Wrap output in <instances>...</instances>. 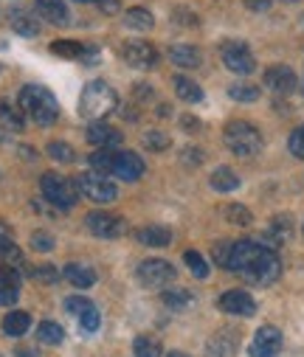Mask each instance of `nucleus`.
<instances>
[{
  "mask_svg": "<svg viewBox=\"0 0 304 357\" xmlns=\"http://www.w3.org/2000/svg\"><path fill=\"white\" fill-rule=\"evenodd\" d=\"M124 20H127V26H130V29H136V31H150V29L155 26L152 12H147V9H130Z\"/></svg>",
  "mask_w": 304,
  "mask_h": 357,
  "instance_id": "27",
  "label": "nucleus"
},
{
  "mask_svg": "<svg viewBox=\"0 0 304 357\" xmlns=\"http://www.w3.org/2000/svg\"><path fill=\"white\" fill-rule=\"evenodd\" d=\"M9 23H12V31H17L20 37H37L40 34V23L34 17H29L26 12H12Z\"/></svg>",
  "mask_w": 304,
  "mask_h": 357,
  "instance_id": "24",
  "label": "nucleus"
},
{
  "mask_svg": "<svg viewBox=\"0 0 304 357\" xmlns=\"http://www.w3.org/2000/svg\"><path fill=\"white\" fill-rule=\"evenodd\" d=\"M62 276H65L73 287H79V290H87V287H93V282H96V273L90 271V267H85V264H65Z\"/></svg>",
  "mask_w": 304,
  "mask_h": 357,
  "instance_id": "18",
  "label": "nucleus"
},
{
  "mask_svg": "<svg viewBox=\"0 0 304 357\" xmlns=\"http://www.w3.org/2000/svg\"><path fill=\"white\" fill-rule=\"evenodd\" d=\"M220 54H223L226 68H229V70H234V73L248 76V73H254V70H256V59H254V54L248 51V45H245V43H223Z\"/></svg>",
  "mask_w": 304,
  "mask_h": 357,
  "instance_id": "9",
  "label": "nucleus"
},
{
  "mask_svg": "<svg viewBox=\"0 0 304 357\" xmlns=\"http://www.w3.org/2000/svg\"><path fill=\"white\" fill-rule=\"evenodd\" d=\"M99 324H101V318H99V310H96V307H87V310L79 315V326H82L85 332H96Z\"/></svg>",
  "mask_w": 304,
  "mask_h": 357,
  "instance_id": "41",
  "label": "nucleus"
},
{
  "mask_svg": "<svg viewBox=\"0 0 304 357\" xmlns=\"http://www.w3.org/2000/svg\"><path fill=\"white\" fill-rule=\"evenodd\" d=\"M279 349H282V332L276 326H259L248 346V354L251 357H273V354H279Z\"/></svg>",
  "mask_w": 304,
  "mask_h": 357,
  "instance_id": "10",
  "label": "nucleus"
},
{
  "mask_svg": "<svg viewBox=\"0 0 304 357\" xmlns=\"http://www.w3.org/2000/svg\"><path fill=\"white\" fill-rule=\"evenodd\" d=\"M217 304H220V310L229 312V315L251 318V315L256 312V301H254L248 293H243V290H229V293H223Z\"/></svg>",
  "mask_w": 304,
  "mask_h": 357,
  "instance_id": "12",
  "label": "nucleus"
},
{
  "mask_svg": "<svg viewBox=\"0 0 304 357\" xmlns=\"http://www.w3.org/2000/svg\"><path fill=\"white\" fill-rule=\"evenodd\" d=\"M93 3L99 6V12H105V15H116L122 9L119 0H93Z\"/></svg>",
  "mask_w": 304,
  "mask_h": 357,
  "instance_id": "48",
  "label": "nucleus"
},
{
  "mask_svg": "<svg viewBox=\"0 0 304 357\" xmlns=\"http://www.w3.org/2000/svg\"><path fill=\"white\" fill-rule=\"evenodd\" d=\"M265 84L270 87L273 93L287 96V93L296 91V73H293L287 65H273V68L265 70Z\"/></svg>",
  "mask_w": 304,
  "mask_h": 357,
  "instance_id": "13",
  "label": "nucleus"
},
{
  "mask_svg": "<svg viewBox=\"0 0 304 357\" xmlns=\"http://www.w3.org/2000/svg\"><path fill=\"white\" fill-rule=\"evenodd\" d=\"M51 51L57 56H68V59H87V54H90L87 45L73 43V40H57V43H51Z\"/></svg>",
  "mask_w": 304,
  "mask_h": 357,
  "instance_id": "25",
  "label": "nucleus"
},
{
  "mask_svg": "<svg viewBox=\"0 0 304 357\" xmlns=\"http://www.w3.org/2000/svg\"><path fill=\"white\" fill-rule=\"evenodd\" d=\"M172 20L180 23V26H197V23H200L197 15H191V12H186V9H175V12H172Z\"/></svg>",
  "mask_w": 304,
  "mask_h": 357,
  "instance_id": "45",
  "label": "nucleus"
},
{
  "mask_svg": "<svg viewBox=\"0 0 304 357\" xmlns=\"http://www.w3.org/2000/svg\"><path fill=\"white\" fill-rule=\"evenodd\" d=\"M34 6H37V15H40L45 23L68 26V20H71L65 0H34Z\"/></svg>",
  "mask_w": 304,
  "mask_h": 357,
  "instance_id": "15",
  "label": "nucleus"
},
{
  "mask_svg": "<svg viewBox=\"0 0 304 357\" xmlns=\"http://www.w3.org/2000/svg\"><path fill=\"white\" fill-rule=\"evenodd\" d=\"M226 146L237 155V158H254L262 152V135L254 124L248 121H231L226 124Z\"/></svg>",
  "mask_w": 304,
  "mask_h": 357,
  "instance_id": "4",
  "label": "nucleus"
},
{
  "mask_svg": "<svg viewBox=\"0 0 304 357\" xmlns=\"http://www.w3.org/2000/svg\"><path fill=\"white\" fill-rule=\"evenodd\" d=\"M0 236H6V228H3V222H0Z\"/></svg>",
  "mask_w": 304,
  "mask_h": 357,
  "instance_id": "54",
  "label": "nucleus"
},
{
  "mask_svg": "<svg viewBox=\"0 0 304 357\" xmlns=\"http://www.w3.org/2000/svg\"><path fill=\"white\" fill-rule=\"evenodd\" d=\"M37 337H40V343H45V346H59V343L65 340V332H62L59 324L43 321V324L37 326Z\"/></svg>",
  "mask_w": 304,
  "mask_h": 357,
  "instance_id": "26",
  "label": "nucleus"
},
{
  "mask_svg": "<svg viewBox=\"0 0 304 357\" xmlns=\"http://www.w3.org/2000/svg\"><path fill=\"white\" fill-rule=\"evenodd\" d=\"M48 155H51L54 160H59V163H71V160L76 158L73 146H71V144H62V141H51V144H48Z\"/></svg>",
  "mask_w": 304,
  "mask_h": 357,
  "instance_id": "34",
  "label": "nucleus"
},
{
  "mask_svg": "<svg viewBox=\"0 0 304 357\" xmlns=\"http://www.w3.org/2000/svg\"><path fill=\"white\" fill-rule=\"evenodd\" d=\"M31 248L40 250V253H48V250H54V236L45 234V231H34L31 234Z\"/></svg>",
  "mask_w": 304,
  "mask_h": 357,
  "instance_id": "42",
  "label": "nucleus"
},
{
  "mask_svg": "<svg viewBox=\"0 0 304 357\" xmlns=\"http://www.w3.org/2000/svg\"><path fill=\"white\" fill-rule=\"evenodd\" d=\"M144 146H147V149H152V152H164V149H169V135H164V132L152 130V132H147V135H144Z\"/></svg>",
  "mask_w": 304,
  "mask_h": 357,
  "instance_id": "39",
  "label": "nucleus"
},
{
  "mask_svg": "<svg viewBox=\"0 0 304 357\" xmlns=\"http://www.w3.org/2000/svg\"><path fill=\"white\" fill-rule=\"evenodd\" d=\"M290 234H293V225H290V217H273L270 220V228H268V242H270V248H279V245H284L287 239H290Z\"/></svg>",
  "mask_w": 304,
  "mask_h": 357,
  "instance_id": "20",
  "label": "nucleus"
},
{
  "mask_svg": "<svg viewBox=\"0 0 304 357\" xmlns=\"http://www.w3.org/2000/svg\"><path fill=\"white\" fill-rule=\"evenodd\" d=\"M169 59H172L178 68H197V65H200V51H197L194 45L180 43V45H172V48H169Z\"/></svg>",
  "mask_w": 304,
  "mask_h": 357,
  "instance_id": "19",
  "label": "nucleus"
},
{
  "mask_svg": "<svg viewBox=\"0 0 304 357\" xmlns=\"http://www.w3.org/2000/svg\"><path fill=\"white\" fill-rule=\"evenodd\" d=\"M287 146H290V152H293L296 158H304V127L293 130V135H290Z\"/></svg>",
  "mask_w": 304,
  "mask_h": 357,
  "instance_id": "44",
  "label": "nucleus"
},
{
  "mask_svg": "<svg viewBox=\"0 0 304 357\" xmlns=\"http://www.w3.org/2000/svg\"><path fill=\"white\" fill-rule=\"evenodd\" d=\"M229 96L234 102H256L259 99V87H254V84H231Z\"/></svg>",
  "mask_w": 304,
  "mask_h": 357,
  "instance_id": "33",
  "label": "nucleus"
},
{
  "mask_svg": "<svg viewBox=\"0 0 304 357\" xmlns=\"http://www.w3.org/2000/svg\"><path fill=\"white\" fill-rule=\"evenodd\" d=\"M223 217L231 222V225H240V228H245V225H251L254 222V217H251V211L243 206V203H231V206H226V211H223Z\"/></svg>",
  "mask_w": 304,
  "mask_h": 357,
  "instance_id": "28",
  "label": "nucleus"
},
{
  "mask_svg": "<svg viewBox=\"0 0 304 357\" xmlns=\"http://www.w3.org/2000/svg\"><path fill=\"white\" fill-rule=\"evenodd\" d=\"M229 256H231V245H229V242H220V245L215 248V259L226 267V264H229Z\"/></svg>",
  "mask_w": 304,
  "mask_h": 357,
  "instance_id": "49",
  "label": "nucleus"
},
{
  "mask_svg": "<svg viewBox=\"0 0 304 357\" xmlns=\"http://www.w3.org/2000/svg\"><path fill=\"white\" fill-rule=\"evenodd\" d=\"M133 351H136V357H161V343L147 337V335H141V337H136Z\"/></svg>",
  "mask_w": 304,
  "mask_h": 357,
  "instance_id": "32",
  "label": "nucleus"
},
{
  "mask_svg": "<svg viewBox=\"0 0 304 357\" xmlns=\"http://www.w3.org/2000/svg\"><path fill=\"white\" fill-rule=\"evenodd\" d=\"M226 267L251 284H273L282 276V261L273 253V248H265L251 239L231 245V256Z\"/></svg>",
  "mask_w": 304,
  "mask_h": 357,
  "instance_id": "1",
  "label": "nucleus"
},
{
  "mask_svg": "<svg viewBox=\"0 0 304 357\" xmlns=\"http://www.w3.org/2000/svg\"><path fill=\"white\" fill-rule=\"evenodd\" d=\"M0 284L20 290V273L15 271V264H0Z\"/></svg>",
  "mask_w": 304,
  "mask_h": 357,
  "instance_id": "40",
  "label": "nucleus"
},
{
  "mask_svg": "<svg viewBox=\"0 0 304 357\" xmlns=\"http://www.w3.org/2000/svg\"><path fill=\"white\" fill-rule=\"evenodd\" d=\"M90 166H93V172H99V174H113V160H116V155L110 152V149H101V152H93L90 158Z\"/></svg>",
  "mask_w": 304,
  "mask_h": 357,
  "instance_id": "29",
  "label": "nucleus"
},
{
  "mask_svg": "<svg viewBox=\"0 0 304 357\" xmlns=\"http://www.w3.org/2000/svg\"><path fill=\"white\" fill-rule=\"evenodd\" d=\"M113 174L122 177V181H138L144 174V160L136 155V152H119L116 160H113Z\"/></svg>",
  "mask_w": 304,
  "mask_h": 357,
  "instance_id": "14",
  "label": "nucleus"
},
{
  "mask_svg": "<svg viewBox=\"0 0 304 357\" xmlns=\"http://www.w3.org/2000/svg\"><path fill=\"white\" fill-rule=\"evenodd\" d=\"M34 282H40V284H57L59 282V271H57L54 264L34 267Z\"/></svg>",
  "mask_w": 304,
  "mask_h": 357,
  "instance_id": "38",
  "label": "nucleus"
},
{
  "mask_svg": "<svg viewBox=\"0 0 304 357\" xmlns=\"http://www.w3.org/2000/svg\"><path fill=\"white\" fill-rule=\"evenodd\" d=\"M183 160H186L189 166H200V163H203V149L186 146V149H183Z\"/></svg>",
  "mask_w": 304,
  "mask_h": 357,
  "instance_id": "47",
  "label": "nucleus"
},
{
  "mask_svg": "<svg viewBox=\"0 0 304 357\" xmlns=\"http://www.w3.org/2000/svg\"><path fill=\"white\" fill-rule=\"evenodd\" d=\"M85 225H87V231H90L93 236H101V239H116V236H122V234L127 231V222H124L122 217H116V214H108V211H93V214H87Z\"/></svg>",
  "mask_w": 304,
  "mask_h": 357,
  "instance_id": "8",
  "label": "nucleus"
},
{
  "mask_svg": "<svg viewBox=\"0 0 304 357\" xmlns=\"http://www.w3.org/2000/svg\"><path fill=\"white\" fill-rule=\"evenodd\" d=\"M180 124H183L186 130H200V121H194L191 116H183V119H180Z\"/></svg>",
  "mask_w": 304,
  "mask_h": 357,
  "instance_id": "51",
  "label": "nucleus"
},
{
  "mask_svg": "<svg viewBox=\"0 0 304 357\" xmlns=\"http://www.w3.org/2000/svg\"><path fill=\"white\" fill-rule=\"evenodd\" d=\"M175 279V267L164 259H147L138 264V282L144 287H166Z\"/></svg>",
  "mask_w": 304,
  "mask_h": 357,
  "instance_id": "7",
  "label": "nucleus"
},
{
  "mask_svg": "<svg viewBox=\"0 0 304 357\" xmlns=\"http://www.w3.org/2000/svg\"><path fill=\"white\" fill-rule=\"evenodd\" d=\"M166 357H189V354H183V351H169Z\"/></svg>",
  "mask_w": 304,
  "mask_h": 357,
  "instance_id": "53",
  "label": "nucleus"
},
{
  "mask_svg": "<svg viewBox=\"0 0 304 357\" xmlns=\"http://www.w3.org/2000/svg\"><path fill=\"white\" fill-rule=\"evenodd\" d=\"M212 189H217V192H237V189H240L237 172L229 169V166L215 169V172H212Z\"/></svg>",
  "mask_w": 304,
  "mask_h": 357,
  "instance_id": "21",
  "label": "nucleus"
},
{
  "mask_svg": "<svg viewBox=\"0 0 304 357\" xmlns=\"http://www.w3.org/2000/svg\"><path fill=\"white\" fill-rule=\"evenodd\" d=\"M183 261L189 264L191 276H197V279H206V276H209V264H206V259H203L197 250H186V253H183Z\"/></svg>",
  "mask_w": 304,
  "mask_h": 357,
  "instance_id": "31",
  "label": "nucleus"
},
{
  "mask_svg": "<svg viewBox=\"0 0 304 357\" xmlns=\"http://www.w3.org/2000/svg\"><path fill=\"white\" fill-rule=\"evenodd\" d=\"M0 261L3 264H23V253H20V248L9 239V236H0Z\"/></svg>",
  "mask_w": 304,
  "mask_h": 357,
  "instance_id": "30",
  "label": "nucleus"
},
{
  "mask_svg": "<svg viewBox=\"0 0 304 357\" xmlns=\"http://www.w3.org/2000/svg\"><path fill=\"white\" fill-rule=\"evenodd\" d=\"M87 307H93L87 298H79V296H71V298H65V310H68L71 315H76V318H79V315H82Z\"/></svg>",
  "mask_w": 304,
  "mask_h": 357,
  "instance_id": "43",
  "label": "nucleus"
},
{
  "mask_svg": "<svg viewBox=\"0 0 304 357\" xmlns=\"http://www.w3.org/2000/svg\"><path fill=\"white\" fill-rule=\"evenodd\" d=\"M29 326H31V318H29V312H23V310H15V312H9V315L3 318V332L12 335V337L26 335Z\"/></svg>",
  "mask_w": 304,
  "mask_h": 357,
  "instance_id": "23",
  "label": "nucleus"
},
{
  "mask_svg": "<svg viewBox=\"0 0 304 357\" xmlns=\"http://www.w3.org/2000/svg\"><path fill=\"white\" fill-rule=\"evenodd\" d=\"M17 290L15 287H3V284H0V307H12L15 301H17Z\"/></svg>",
  "mask_w": 304,
  "mask_h": 357,
  "instance_id": "46",
  "label": "nucleus"
},
{
  "mask_svg": "<svg viewBox=\"0 0 304 357\" xmlns=\"http://www.w3.org/2000/svg\"><path fill=\"white\" fill-rule=\"evenodd\" d=\"M73 3H93V0H73Z\"/></svg>",
  "mask_w": 304,
  "mask_h": 357,
  "instance_id": "55",
  "label": "nucleus"
},
{
  "mask_svg": "<svg viewBox=\"0 0 304 357\" xmlns=\"http://www.w3.org/2000/svg\"><path fill=\"white\" fill-rule=\"evenodd\" d=\"M172 84H175V93H178L183 102H189V105L203 102V91H200L197 82H191V79H186V76H175Z\"/></svg>",
  "mask_w": 304,
  "mask_h": 357,
  "instance_id": "22",
  "label": "nucleus"
},
{
  "mask_svg": "<svg viewBox=\"0 0 304 357\" xmlns=\"http://www.w3.org/2000/svg\"><path fill=\"white\" fill-rule=\"evenodd\" d=\"M164 304L169 310H183V307L191 304V293H186V290H166L164 293Z\"/></svg>",
  "mask_w": 304,
  "mask_h": 357,
  "instance_id": "35",
  "label": "nucleus"
},
{
  "mask_svg": "<svg viewBox=\"0 0 304 357\" xmlns=\"http://www.w3.org/2000/svg\"><path fill=\"white\" fill-rule=\"evenodd\" d=\"M0 121H3L9 130H23V119H20V113H15L9 107V102H0Z\"/></svg>",
  "mask_w": 304,
  "mask_h": 357,
  "instance_id": "37",
  "label": "nucleus"
},
{
  "mask_svg": "<svg viewBox=\"0 0 304 357\" xmlns=\"http://www.w3.org/2000/svg\"><path fill=\"white\" fill-rule=\"evenodd\" d=\"M76 189L90 200V203H110L116 200V186L108 181V174L87 172L76 177Z\"/></svg>",
  "mask_w": 304,
  "mask_h": 357,
  "instance_id": "6",
  "label": "nucleus"
},
{
  "mask_svg": "<svg viewBox=\"0 0 304 357\" xmlns=\"http://www.w3.org/2000/svg\"><path fill=\"white\" fill-rule=\"evenodd\" d=\"M40 189H43L45 200L54 208H59V211H71L76 206V197H79L76 181H68V177H59L54 172H45L43 181H40Z\"/></svg>",
  "mask_w": 304,
  "mask_h": 357,
  "instance_id": "5",
  "label": "nucleus"
},
{
  "mask_svg": "<svg viewBox=\"0 0 304 357\" xmlns=\"http://www.w3.org/2000/svg\"><path fill=\"white\" fill-rule=\"evenodd\" d=\"M116 105H119V96H116L113 87H110L108 82L93 79V82H87V84H85V91H82L79 113H82L85 119H101V116L113 113V110H116Z\"/></svg>",
  "mask_w": 304,
  "mask_h": 357,
  "instance_id": "3",
  "label": "nucleus"
},
{
  "mask_svg": "<svg viewBox=\"0 0 304 357\" xmlns=\"http://www.w3.org/2000/svg\"><path fill=\"white\" fill-rule=\"evenodd\" d=\"M87 141H90L93 146L110 149V146H116V144L122 141V132H119L116 127H110V124H93V127L87 130Z\"/></svg>",
  "mask_w": 304,
  "mask_h": 357,
  "instance_id": "16",
  "label": "nucleus"
},
{
  "mask_svg": "<svg viewBox=\"0 0 304 357\" xmlns=\"http://www.w3.org/2000/svg\"><path fill=\"white\" fill-rule=\"evenodd\" d=\"M138 242L147 248H166L172 242V231L166 225H147L138 231Z\"/></svg>",
  "mask_w": 304,
  "mask_h": 357,
  "instance_id": "17",
  "label": "nucleus"
},
{
  "mask_svg": "<svg viewBox=\"0 0 304 357\" xmlns=\"http://www.w3.org/2000/svg\"><path fill=\"white\" fill-rule=\"evenodd\" d=\"M245 6L254 9V12H265L270 6V0H245Z\"/></svg>",
  "mask_w": 304,
  "mask_h": 357,
  "instance_id": "50",
  "label": "nucleus"
},
{
  "mask_svg": "<svg viewBox=\"0 0 304 357\" xmlns=\"http://www.w3.org/2000/svg\"><path fill=\"white\" fill-rule=\"evenodd\" d=\"M234 349H237L234 337L229 340V337H223V335H217V337L212 340V346H209V351H212L215 357H231V354H234Z\"/></svg>",
  "mask_w": 304,
  "mask_h": 357,
  "instance_id": "36",
  "label": "nucleus"
},
{
  "mask_svg": "<svg viewBox=\"0 0 304 357\" xmlns=\"http://www.w3.org/2000/svg\"><path fill=\"white\" fill-rule=\"evenodd\" d=\"M20 110L29 113L40 127L54 124L59 116V105H57L54 93L45 91V87H37V84H26L20 91Z\"/></svg>",
  "mask_w": 304,
  "mask_h": 357,
  "instance_id": "2",
  "label": "nucleus"
},
{
  "mask_svg": "<svg viewBox=\"0 0 304 357\" xmlns=\"http://www.w3.org/2000/svg\"><path fill=\"white\" fill-rule=\"evenodd\" d=\"M124 59H127V65L130 68H138V70H150V68H155L158 65V51L150 45V43H144V40H136V43H124Z\"/></svg>",
  "mask_w": 304,
  "mask_h": 357,
  "instance_id": "11",
  "label": "nucleus"
},
{
  "mask_svg": "<svg viewBox=\"0 0 304 357\" xmlns=\"http://www.w3.org/2000/svg\"><path fill=\"white\" fill-rule=\"evenodd\" d=\"M17 354H20V357H34V351H31V349H20Z\"/></svg>",
  "mask_w": 304,
  "mask_h": 357,
  "instance_id": "52",
  "label": "nucleus"
}]
</instances>
